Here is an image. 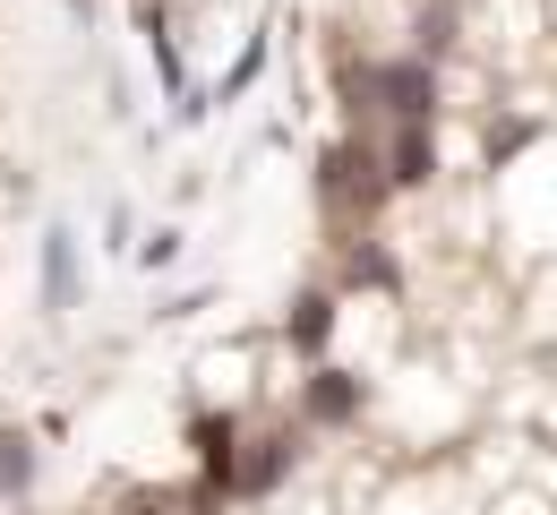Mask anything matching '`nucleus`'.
Here are the masks:
<instances>
[{
    "label": "nucleus",
    "mask_w": 557,
    "mask_h": 515,
    "mask_svg": "<svg viewBox=\"0 0 557 515\" xmlns=\"http://www.w3.org/2000/svg\"><path fill=\"white\" fill-rule=\"evenodd\" d=\"M351 103H386L395 121H437V70L429 61H377V70H351Z\"/></svg>",
    "instance_id": "1"
},
{
    "label": "nucleus",
    "mask_w": 557,
    "mask_h": 515,
    "mask_svg": "<svg viewBox=\"0 0 557 515\" xmlns=\"http://www.w3.org/2000/svg\"><path fill=\"white\" fill-rule=\"evenodd\" d=\"M318 189H326V207H360V216H377L386 207V155H369L360 138H344V147H326V172H318Z\"/></svg>",
    "instance_id": "2"
},
{
    "label": "nucleus",
    "mask_w": 557,
    "mask_h": 515,
    "mask_svg": "<svg viewBox=\"0 0 557 515\" xmlns=\"http://www.w3.org/2000/svg\"><path fill=\"white\" fill-rule=\"evenodd\" d=\"M429 172H437V121H395L386 181H395V189H429Z\"/></svg>",
    "instance_id": "3"
},
{
    "label": "nucleus",
    "mask_w": 557,
    "mask_h": 515,
    "mask_svg": "<svg viewBox=\"0 0 557 515\" xmlns=\"http://www.w3.org/2000/svg\"><path fill=\"white\" fill-rule=\"evenodd\" d=\"M300 404H309V421H326V430H344L351 413H360V378H351V369H309V387H300Z\"/></svg>",
    "instance_id": "4"
},
{
    "label": "nucleus",
    "mask_w": 557,
    "mask_h": 515,
    "mask_svg": "<svg viewBox=\"0 0 557 515\" xmlns=\"http://www.w3.org/2000/svg\"><path fill=\"white\" fill-rule=\"evenodd\" d=\"M283 335H292V353H326V335H335V293H300L292 301V318H283Z\"/></svg>",
    "instance_id": "5"
},
{
    "label": "nucleus",
    "mask_w": 557,
    "mask_h": 515,
    "mask_svg": "<svg viewBox=\"0 0 557 515\" xmlns=\"http://www.w3.org/2000/svg\"><path fill=\"white\" fill-rule=\"evenodd\" d=\"M189 446H198L207 481H223V490L240 481V430H232V413H223V421H198V430H189Z\"/></svg>",
    "instance_id": "6"
},
{
    "label": "nucleus",
    "mask_w": 557,
    "mask_h": 515,
    "mask_svg": "<svg viewBox=\"0 0 557 515\" xmlns=\"http://www.w3.org/2000/svg\"><path fill=\"white\" fill-rule=\"evenodd\" d=\"M44 301H52V309L77 301V232H61V223L44 232Z\"/></svg>",
    "instance_id": "7"
},
{
    "label": "nucleus",
    "mask_w": 557,
    "mask_h": 515,
    "mask_svg": "<svg viewBox=\"0 0 557 515\" xmlns=\"http://www.w3.org/2000/svg\"><path fill=\"white\" fill-rule=\"evenodd\" d=\"M283 473H292V430H275V439H258V455L240 464V481H232V490H275Z\"/></svg>",
    "instance_id": "8"
},
{
    "label": "nucleus",
    "mask_w": 557,
    "mask_h": 515,
    "mask_svg": "<svg viewBox=\"0 0 557 515\" xmlns=\"http://www.w3.org/2000/svg\"><path fill=\"white\" fill-rule=\"evenodd\" d=\"M344 284H369V293H395V258H386L377 241H351V258H344Z\"/></svg>",
    "instance_id": "9"
},
{
    "label": "nucleus",
    "mask_w": 557,
    "mask_h": 515,
    "mask_svg": "<svg viewBox=\"0 0 557 515\" xmlns=\"http://www.w3.org/2000/svg\"><path fill=\"white\" fill-rule=\"evenodd\" d=\"M35 481V446H26V430H0V499H17Z\"/></svg>",
    "instance_id": "10"
},
{
    "label": "nucleus",
    "mask_w": 557,
    "mask_h": 515,
    "mask_svg": "<svg viewBox=\"0 0 557 515\" xmlns=\"http://www.w3.org/2000/svg\"><path fill=\"white\" fill-rule=\"evenodd\" d=\"M181 258V232H146L138 241V267H172Z\"/></svg>",
    "instance_id": "11"
},
{
    "label": "nucleus",
    "mask_w": 557,
    "mask_h": 515,
    "mask_svg": "<svg viewBox=\"0 0 557 515\" xmlns=\"http://www.w3.org/2000/svg\"><path fill=\"white\" fill-rule=\"evenodd\" d=\"M258 61H267V52H258V44H249V52H240V70L223 77V86H214V103H232V95H240V86H249V77H258Z\"/></svg>",
    "instance_id": "12"
},
{
    "label": "nucleus",
    "mask_w": 557,
    "mask_h": 515,
    "mask_svg": "<svg viewBox=\"0 0 557 515\" xmlns=\"http://www.w3.org/2000/svg\"><path fill=\"white\" fill-rule=\"evenodd\" d=\"M523 138H532V121H506V130H488V163H497V155H515Z\"/></svg>",
    "instance_id": "13"
}]
</instances>
